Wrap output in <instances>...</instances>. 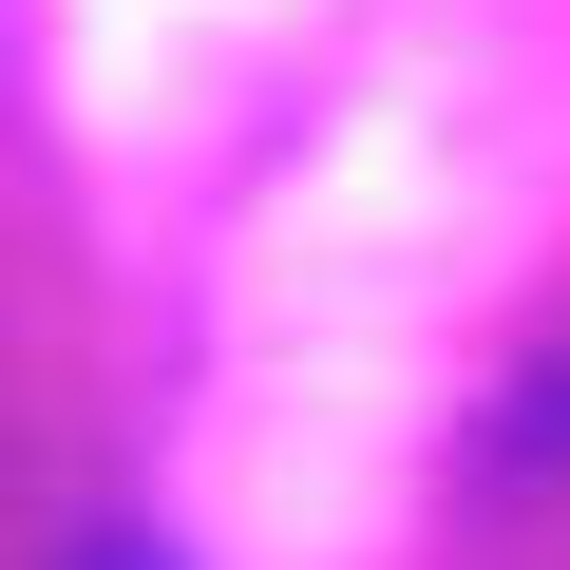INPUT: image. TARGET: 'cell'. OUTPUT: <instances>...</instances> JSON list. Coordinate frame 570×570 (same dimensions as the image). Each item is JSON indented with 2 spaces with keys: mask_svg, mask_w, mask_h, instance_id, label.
I'll list each match as a JSON object with an SVG mask.
<instances>
[{
  "mask_svg": "<svg viewBox=\"0 0 570 570\" xmlns=\"http://www.w3.org/2000/svg\"><path fill=\"white\" fill-rule=\"evenodd\" d=\"M77 570H171V551H134V532H96V551H77Z\"/></svg>",
  "mask_w": 570,
  "mask_h": 570,
  "instance_id": "obj_1",
  "label": "cell"
}]
</instances>
